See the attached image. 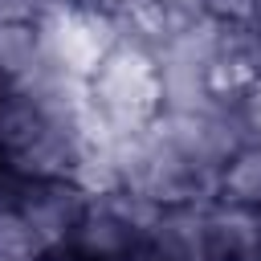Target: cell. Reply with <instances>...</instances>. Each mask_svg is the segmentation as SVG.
<instances>
[{
  "instance_id": "1",
  "label": "cell",
  "mask_w": 261,
  "mask_h": 261,
  "mask_svg": "<svg viewBox=\"0 0 261 261\" xmlns=\"http://www.w3.org/2000/svg\"><path fill=\"white\" fill-rule=\"evenodd\" d=\"M86 102L106 130V139H130L147 130L167 106H163V73L155 53L114 41L106 57L86 77Z\"/></svg>"
},
{
  "instance_id": "2",
  "label": "cell",
  "mask_w": 261,
  "mask_h": 261,
  "mask_svg": "<svg viewBox=\"0 0 261 261\" xmlns=\"http://www.w3.org/2000/svg\"><path fill=\"white\" fill-rule=\"evenodd\" d=\"M16 212L29 224L33 241L41 253L49 249H65L86 204H90V188L77 179H24L16 188Z\"/></svg>"
},
{
  "instance_id": "3",
  "label": "cell",
  "mask_w": 261,
  "mask_h": 261,
  "mask_svg": "<svg viewBox=\"0 0 261 261\" xmlns=\"http://www.w3.org/2000/svg\"><path fill=\"white\" fill-rule=\"evenodd\" d=\"M200 12H192L184 0H122L110 16L114 41L139 45L147 53H159L171 37H179Z\"/></svg>"
},
{
  "instance_id": "4",
  "label": "cell",
  "mask_w": 261,
  "mask_h": 261,
  "mask_svg": "<svg viewBox=\"0 0 261 261\" xmlns=\"http://www.w3.org/2000/svg\"><path fill=\"white\" fill-rule=\"evenodd\" d=\"M204 212H208V200L167 204V208L159 212L155 228L147 232L143 257H147V261H208Z\"/></svg>"
},
{
  "instance_id": "5",
  "label": "cell",
  "mask_w": 261,
  "mask_h": 261,
  "mask_svg": "<svg viewBox=\"0 0 261 261\" xmlns=\"http://www.w3.org/2000/svg\"><path fill=\"white\" fill-rule=\"evenodd\" d=\"M204 245H208V261H257V249H261V212L208 200Z\"/></svg>"
},
{
  "instance_id": "6",
  "label": "cell",
  "mask_w": 261,
  "mask_h": 261,
  "mask_svg": "<svg viewBox=\"0 0 261 261\" xmlns=\"http://www.w3.org/2000/svg\"><path fill=\"white\" fill-rule=\"evenodd\" d=\"M212 200H216V204H232V208L261 212V143H257V139L241 143V147L216 167Z\"/></svg>"
},
{
  "instance_id": "7",
  "label": "cell",
  "mask_w": 261,
  "mask_h": 261,
  "mask_svg": "<svg viewBox=\"0 0 261 261\" xmlns=\"http://www.w3.org/2000/svg\"><path fill=\"white\" fill-rule=\"evenodd\" d=\"M232 110H237V118H241L245 135L261 143V73H257V77L249 82V90L241 94V102H237Z\"/></svg>"
},
{
  "instance_id": "8",
  "label": "cell",
  "mask_w": 261,
  "mask_h": 261,
  "mask_svg": "<svg viewBox=\"0 0 261 261\" xmlns=\"http://www.w3.org/2000/svg\"><path fill=\"white\" fill-rule=\"evenodd\" d=\"M257 0H204V12L224 20V24H249Z\"/></svg>"
},
{
  "instance_id": "9",
  "label": "cell",
  "mask_w": 261,
  "mask_h": 261,
  "mask_svg": "<svg viewBox=\"0 0 261 261\" xmlns=\"http://www.w3.org/2000/svg\"><path fill=\"white\" fill-rule=\"evenodd\" d=\"M118 4H122V0H69V8L90 12V16H102V20H110V16L118 12Z\"/></svg>"
},
{
  "instance_id": "10",
  "label": "cell",
  "mask_w": 261,
  "mask_h": 261,
  "mask_svg": "<svg viewBox=\"0 0 261 261\" xmlns=\"http://www.w3.org/2000/svg\"><path fill=\"white\" fill-rule=\"evenodd\" d=\"M33 261H82V257L69 253V249H49V253H41V257H33Z\"/></svg>"
},
{
  "instance_id": "11",
  "label": "cell",
  "mask_w": 261,
  "mask_h": 261,
  "mask_svg": "<svg viewBox=\"0 0 261 261\" xmlns=\"http://www.w3.org/2000/svg\"><path fill=\"white\" fill-rule=\"evenodd\" d=\"M257 261H261V249H257Z\"/></svg>"
}]
</instances>
